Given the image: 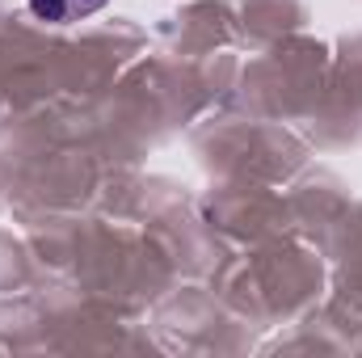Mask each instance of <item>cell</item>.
<instances>
[{"label": "cell", "instance_id": "cell-1", "mask_svg": "<svg viewBox=\"0 0 362 358\" xmlns=\"http://www.w3.org/2000/svg\"><path fill=\"white\" fill-rule=\"evenodd\" d=\"M110 0H30V13L38 21H51V25H72V21H85L93 13H101Z\"/></svg>", "mask_w": 362, "mask_h": 358}]
</instances>
